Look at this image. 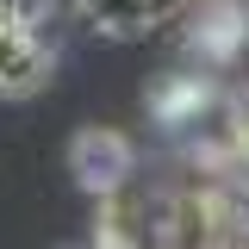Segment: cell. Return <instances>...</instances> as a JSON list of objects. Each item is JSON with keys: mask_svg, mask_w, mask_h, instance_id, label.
Here are the masks:
<instances>
[{"mask_svg": "<svg viewBox=\"0 0 249 249\" xmlns=\"http://www.w3.org/2000/svg\"><path fill=\"white\" fill-rule=\"evenodd\" d=\"M150 6H156V25H162V19H187V13L206 6V0H150Z\"/></svg>", "mask_w": 249, "mask_h": 249, "instance_id": "cell-6", "label": "cell"}, {"mask_svg": "<svg viewBox=\"0 0 249 249\" xmlns=\"http://www.w3.org/2000/svg\"><path fill=\"white\" fill-rule=\"evenodd\" d=\"M131 168H137V150H131L124 131H112V124L75 131V143H69V175L88 187V193H112Z\"/></svg>", "mask_w": 249, "mask_h": 249, "instance_id": "cell-2", "label": "cell"}, {"mask_svg": "<svg viewBox=\"0 0 249 249\" xmlns=\"http://www.w3.org/2000/svg\"><path fill=\"white\" fill-rule=\"evenodd\" d=\"M75 13H81V25H88V31L119 37V44L156 31V6H150V0H75Z\"/></svg>", "mask_w": 249, "mask_h": 249, "instance_id": "cell-4", "label": "cell"}, {"mask_svg": "<svg viewBox=\"0 0 249 249\" xmlns=\"http://www.w3.org/2000/svg\"><path fill=\"white\" fill-rule=\"evenodd\" d=\"M187 25H193V44H199V50L231 56L249 37V0H206V6L187 13Z\"/></svg>", "mask_w": 249, "mask_h": 249, "instance_id": "cell-3", "label": "cell"}, {"mask_svg": "<svg viewBox=\"0 0 249 249\" xmlns=\"http://www.w3.org/2000/svg\"><path fill=\"white\" fill-rule=\"evenodd\" d=\"M50 13H56V0H0V19H13V25H44V19H50Z\"/></svg>", "mask_w": 249, "mask_h": 249, "instance_id": "cell-5", "label": "cell"}, {"mask_svg": "<svg viewBox=\"0 0 249 249\" xmlns=\"http://www.w3.org/2000/svg\"><path fill=\"white\" fill-rule=\"evenodd\" d=\"M56 75V50L44 44V31L0 19V100H31L50 88Z\"/></svg>", "mask_w": 249, "mask_h": 249, "instance_id": "cell-1", "label": "cell"}]
</instances>
